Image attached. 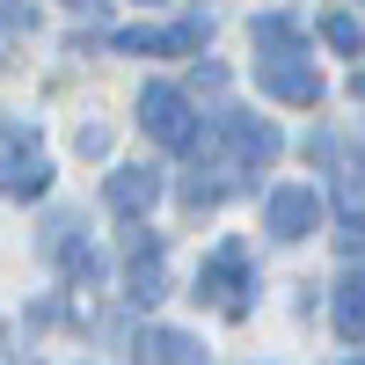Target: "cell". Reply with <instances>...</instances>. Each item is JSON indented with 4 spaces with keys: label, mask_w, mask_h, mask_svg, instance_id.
<instances>
[{
    "label": "cell",
    "mask_w": 365,
    "mask_h": 365,
    "mask_svg": "<svg viewBox=\"0 0 365 365\" xmlns=\"http://www.w3.org/2000/svg\"><path fill=\"white\" fill-rule=\"evenodd\" d=\"M73 146H81V154H110V132H103V125H81Z\"/></svg>",
    "instance_id": "13"
},
{
    "label": "cell",
    "mask_w": 365,
    "mask_h": 365,
    "mask_svg": "<svg viewBox=\"0 0 365 365\" xmlns=\"http://www.w3.org/2000/svg\"><path fill=\"white\" fill-rule=\"evenodd\" d=\"M154 197H161V175H154V168H117V175H110V205L125 212V220L154 212Z\"/></svg>",
    "instance_id": "5"
},
{
    "label": "cell",
    "mask_w": 365,
    "mask_h": 365,
    "mask_svg": "<svg viewBox=\"0 0 365 365\" xmlns=\"http://www.w3.org/2000/svg\"><path fill=\"white\" fill-rule=\"evenodd\" d=\"M329 314H336L344 336H365V278H344L336 299H329Z\"/></svg>",
    "instance_id": "9"
},
{
    "label": "cell",
    "mask_w": 365,
    "mask_h": 365,
    "mask_svg": "<svg viewBox=\"0 0 365 365\" xmlns=\"http://www.w3.org/2000/svg\"><path fill=\"white\" fill-rule=\"evenodd\" d=\"M322 37L336 44V51H358V44H365V22H358V15H329V22H322Z\"/></svg>",
    "instance_id": "10"
},
{
    "label": "cell",
    "mask_w": 365,
    "mask_h": 365,
    "mask_svg": "<svg viewBox=\"0 0 365 365\" xmlns=\"http://www.w3.org/2000/svg\"><path fill=\"white\" fill-rule=\"evenodd\" d=\"M132 358H139V365H205V351L182 336V329H146Z\"/></svg>",
    "instance_id": "6"
},
{
    "label": "cell",
    "mask_w": 365,
    "mask_h": 365,
    "mask_svg": "<svg viewBox=\"0 0 365 365\" xmlns=\"http://www.w3.org/2000/svg\"><path fill=\"white\" fill-rule=\"evenodd\" d=\"M358 365H365V358H358Z\"/></svg>",
    "instance_id": "15"
},
{
    "label": "cell",
    "mask_w": 365,
    "mask_h": 365,
    "mask_svg": "<svg viewBox=\"0 0 365 365\" xmlns=\"http://www.w3.org/2000/svg\"><path fill=\"white\" fill-rule=\"evenodd\" d=\"M314 190H307V182H285V190H270V205H263V220H270V234H278V241H299V234H307L314 227Z\"/></svg>",
    "instance_id": "3"
},
{
    "label": "cell",
    "mask_w": 365,
    "mask_h": 365,
    "mask_svg": "<svg viewBox=\"0 0 365 365\" xmlns=\"http://www.w3.org/2000/svg\"><path fill=\"white\" fill-rule=\"evenodd\" d=\"M29 29H37V15H29V8H15V0H0V44L29 37Z\"/></svg>",
    "instance_id": "11"
},
{
    "label": "cell",
    "mask_w": 365,
    "mask_h": 365,
    "mask_svg": "<svg viewBox=\"0 0 365 365\" xmlns=\"http://www.w3.org/2000/svg\"><path fill=\"white\" fill-rule=\"evenodd\" d=\"M139 125L146 132H154L161 146H182V154H190V146H197V125H190V103H182L175 96V88H146V96H139Z\"/></svg>",
    "instance_id": "2"
},
{
    "label": "cell",
    "mask_w": 365,
    "mask_h": 365,
    "mask_svg": "<svg viewBox=\"0 0 365 365\" xmlns=\"http://www.w3.org/2000/svg\"><path fill=\"white\" fill-rule=\"evenodd\" d=\"M117 51H205V29H197V22H175V29H125Z\"/></svg>",
    "instance_id": "7"
},
{
    "label": "cell",
    "mask_w": 365,
    "mask_h": 365,
    "mask_svg": "<svg viewBox=\"0 0 365 365\" xmlns=\"http://www.w3.org/2000/svg\"><path fill=\"white\" fill-rule=\"evenodd\" d=\"M263 88L278 103H322V73L299 66V58H263Z\"/></svg>",
    "instance_id": "4"
},
{
    "label": "cell",
    "mask_w": 365,
    "mask_h": 365,
    "mask_svg": "<svg viewBox=\"0 0 365 365\" xmlns=\"http://www.w3.org/2000/svg\"><path fill=\"white\" fill-rule=\"evenodd\" d=\"M227 132H234V154L241 161H270V154H278V132L256 125V117H227Z\"/></svg>",
    "instance_id": "8"
},
{
    "label": "cell",
    "mask_w": 365,
    "mask_h": 365,
    "mask_svg": "<svg viewBox=\"0 0 365 365\" xmlns=\"http://www.w3.org/2000/svg\"><path fill=\"white\" fill-rule=\"evenodd\" d=\"M336 197H344V212H358V205H365V168H344V182H336Z\"/></svg>",
    "instance_id": "12"
},
{
    "label": "cell",
    "mask_w": 365,
    "mask_h": 365,
    "mask_svg": "<svg viewBox=\"0 0 365 365\" xmlns=\"http://www.w3.org/2000/svg\"><path fill=\"white\" fill-rule=\"evenodd\" d=\"M44 182H51V161L37 154L29 125L0 117V190H8V197H44Z\"/></svg>",
    "instance_id": "1"
},
{
    "label": "cell",
    "mask_w": 365,
    "mask_h": 365,
    "mask_svg": "<svg viewBox=\"0 0 365 365\" xmlns=\"http://www.w3.org/2000/svg\"><path fill=\"white\" fill-rule=\"evenodd\" d=\"M358 96H365V73H358Z\"/></svg>",
    "instance_id": "14"
}]
</instances>
